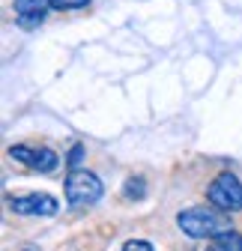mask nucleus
I'll return each mask as SVG.
<instances>
[{"label":"nucleus","instance_id":"f257e3e1","mask_svg":"<svg viewBox=\"0 0 242 251\" xmlns=\"http://www.w3.org/2000/svg\"><path fill=\"white\" fill-rule=\"evenodd\" d=\"M176 225L186 236L192 239H218L233 233V222H230V212H221L216 206H192L183 209L176 215Z\"/></svg>","mask_w":242,"mask_h":251},{"label":"nucleus","instance_id":"f03ea898","mask_svg":"<svg viewBox=\"0 0 242 251\" xmlns=\"http://www.w3.org/2000/svg\"><path fill=\"white\" fill-rule=\"evenodd\" d=\"M206 198L221 212H239L242 209V182L233 174H221V176H216L209 182Z\"/></svg>","mask_w":242,"mask_h":251},{"label":"nucleus","instance_id":"7ed1b4c3","mask_svg":"<svg viewBox=\"0 0 242 251\" xmlns=\"http://www.w3.org/2000/svg\"><path fill=\"white\" fill-rule=\"evenodd\" d=\"M102 198V182L96 174H90V171H72L66 176V201L72 206H90V203H96Z\"/></svg>","mask_w":242,"mask_h":251},{"label":"nucleus","instance_id":"20e7f679","mask_svg":"<svg viewBox=\"0 0 242 251\" xmlns=\"http://www.w3.org/2000/svg\"><path fill=\"white\" fill-rule=\"evenodd\" d=\"M9 155H12L15 162H21V165H27V168H33V171H42V174H48V171H54V168L60 165L57 152H54V150H48V147L33 150V147L15 144V147H9Z\"/></svg>","mask_w":242,"mask_h":251},{"label":"nucleus","instance_id":"39448f33","mask_svg":"<svg viewBox=\"0 0 242 251\" xmlns=\"http://www.w3.org/2000/svg\"><path fill=\"white\" fill-rule=\"evenodd\" d=\"M9 209L18 215H54L57 212V201L51 195H18L9 198Z\"/></svg>","mask_w":242,"mask_h":251},{"label":"nucleus","instance_id":"423d86ee","mask_svg":"<svg viewBox=\"0 0 242 251\" xmlns=\"http://www.w3.org/2000/svg\"><path fill=\"white\" fill-rule=\"evenodd\" d=\"M51 6V0H15V15L21 27H36Z\"/></svg>","mask_w":242,"mask_h":251},{"label":"nucleus","instance_id":"0eeeda50","mask_svg":"<svg viewBox=\"0 0 242 251\" xmlns=\"http://www.w3.org/2000/svg\"><path fill=\"white\" fill-rule=\"evenodd\" d=\"M206 251H242V236L233 230L227 236H218V239H209V248Z\"/></svg>","mask_w":242,"mask_h":251},{"label":"nucleus","instance_id":"6e6552de","mask_svg":"<svg viewBox=\"0 0 242 251\" xmlns=\"http://www.w3.org/2000/svg\"><path fill=\"white\" fill-rule=\"evenodd\" d=\"M144 192H146V185L141 179H129L126 182V198H144Z\"/></svg>","mask_w":242,"mask_h":251},{"label":"nucleus","instance_id":"1a4fd4ad","mask_svg":"<svg viewBox=\"0 0 242 251\" xmlns=\"http://www.w3.org/2000/svg\"><path fill=\"white\" fill-rule=\"evenodd\" d=\"M87 3H90V0H51L54 9H81Z\"/></svg>","mask_w":242,"mask_h":251},{"label":"nucleus","instance_id":"9d476101","mask_svg":"<svg viewBox=\"0 0 242 251\" xmlns=\"http://www.w3.org/2000/svg\"><path fill=\"white\" fill-rule=\"evenodd\" d=\"M123 251H156V248L149 245L146 239H129V242L123 245Z\"/></svg>","mask_w":242,"mask_h":251},{"label":"nucleus","instance_id":"9b49d317","mask_svg":"<svg viewBox=\"0 0 242 251\" xmlns=\"http://www.w3.org/2000/svg\"><path fill=\"white\" fill-rule=\"evenodd\" d=\"M81 152H84V147H72V152H69V165H78V162H81Z\"/></svg>","mask_w":242,"mask_h":251}]
</instances>
